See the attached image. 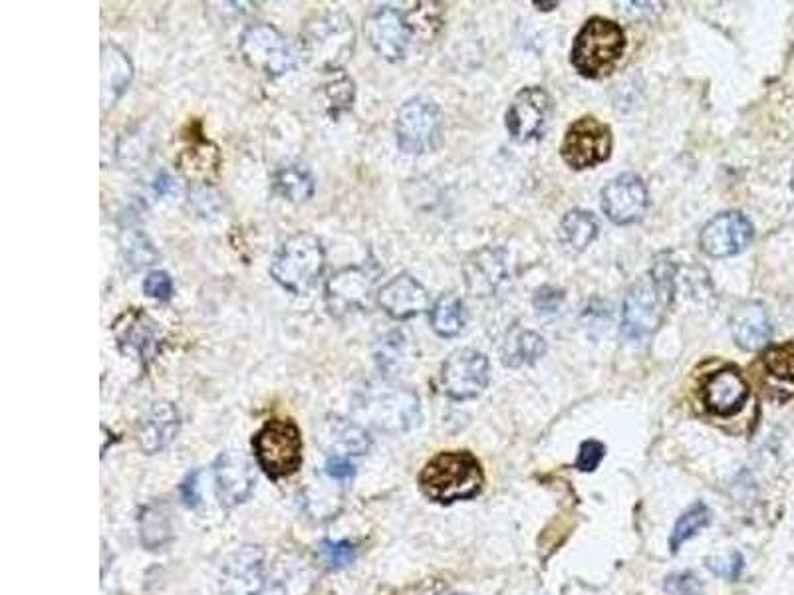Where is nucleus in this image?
<instances>
[{"label": "nucleus", "instance_id": "f3484780", "mask_svg": "<svg viewBox=\"0 0 794 595\" xmlns=\"http://www.w3.org/2000/svg\"><path fill=\"white\" fill-rule=\"evenodd\" d=\"M701 397L713 415L731 417L747 403L749 385L737 367H723L703 381Z\"/></svg>", "mask_w": 794, "mask_h": 595}, {"label": "nucleus", "instance_id": "72a5a7b5", "mask_svg": "<svg viewBox=\"0 0 794 595\" xmlns=\"http://www.w3.org/2000/svg\"><path fill=\"white\" fill-rule=\"evenodd\" d=\"M318 554H320V562L328 570H342L350 566L356 558V550L348 542H324Z\"/></svg>", "mask_w": 794, "mask_h": 595}, {"label": "nucleus", "instance_id": "6e6552de", "mask_svg": "<svg viewBox=\"0 0 794 595\" xmlns=\"http://www.w3.org/2000/svg\"><path fill=\"white\" fill-rule=\"evenodd\" d=\"M259 467L270 478L294 475L302 465V437L294 421H266L253 439Z\"/></svg>", "mask_w": 794, "mask_h": 595}, {"label": "nucleus", "instance_id": "b1692460", "mask_svg": "<svg viewBox=\"0 0 794 595\" xmlns=\"http://www.w3.org/2000/svg\"><path fill=\"white\" fill-rule=\"evenodd\" d=\"M773 336L771 318L763 304L747 302L733 316V338L745 352L763 350Z\"/></svg>", "mask_w": 794, "mask_h": 595}, {"label": "nucleus", "instance_id": "a19ab883", "mask_svg": "<svg viewBox=\"0 0 794 595\" xmlns=\"http://www.w3.org/2000/svg\"><path fill=\"white\" fill-rule=\"evenodd\" d=\"M560 302H562V292L554 290L550 286L540 288L534 296V306L538 312H554Z\"/></svg>", "mask_w": 794, "mask_h": 595}, {"label": "nucleus", "instance_id": "cd10ccee", "mask_svg": "<svg viewBox=\"0 0 794 595\" xmlns=\"http://www.w3.org/2000/svg\"><path fill=\"white\" fill-rule=\"evenodd\" d=\"M431 326L441 338H455L465 328V308L457 294H443L431 310Z\"/></svg>", "mask_w": 794, "mask_h": 595}, {"label": "nucleus", "instance_id": "2eb2a0df", "mask_svg": "<svg viewBox=\"0 0 794 595\" xmlns=\"http://www.w3.org/2000/svg\"><path fill=\"white\" fill-rule=\"evenodd\" d=\"M263 586V552L257 546H243L225 560L221 568V594L259 595Z\"/></svg>", "mask_w": 794, "mask_h": 595}, {"label": "nucleus", "instance_id": "58836bf2", "mask_svg": "<svg viewBox=\"0 0 794 595\" xmlns=\"http://www.w3.org/2000/svg\"><path fill=\"white\" fill-rule=\"evenodd\" d=\"M665 592L671 595H703V588L695 574L679 572V574L667 576Z\"/></svg>", "mask_w": 794, "mask_h": 595}, {"label": "nucleus", "instance_id": "c9c22d12", "mask_svg": "<svg viewBox=\"0 0 794 595\" xmlns=\"http://www.w3.org/2000/svg\"><path fill=\"white\" fill-rule=\"evenodd\" d=\"M707 570H711L715 576L725 578V580H739L741 572L745 568V560L739 552H731L727 556H707L705 558Z\"/></svg>", "mask_w": 794, "mask_h": 595}, {"label": "nucleus", "instance_id": "412c9836", "mask_svg": "<svg viewBox=\"0 0 794 595\" xmlns=\"http://www.w3.org/2000/svg\"><path fill=\"white\" fill-rule=\"evenodd\" d=\"M120 348L135 352L141 359H153L159 348V326L141 310H130L114 324Z\"/></svg>", "mask_w": 794, "mask_h": 595}, {"label": "nucleus", "instance_id": "bb28decb", "mask_svg": "<svg viewBox=\"0 0 794 595\" xmlns=\"http://www.w3.org/2000/svg\"><path fill=\"white\" fill-rule=\"evenodd\" d=\"M272 181L276 193L294 205H302L314 195V177L300 163H286L278 167Z\"/></svg>", "mask_w": 794, "mask_h": 595}, {"label": "nucleus", "instance_id": "7c9ffc66", "mask_svg": "<svg viewBox=\"0 0 794 595\" xmlns=\"http://www.w3.org/2000/svg\"><path fill=\"white\" fill-rule=\"evenodd\" d=\"M141 542L149 550H157L171 540L169 516L159 506H147L139 516Z\"/></svg>", "mask_w": 794, "mask_h": 595}, {"label": "nucleus", "instance_id": "37998d69", "mask_svg": "<svg viewBox=\"0 0 794 595\" xmlns=\"http://www.w3.org/2000/svg\"><path fill=\"white\" fill-rule=\"evenodd\" d=\"M199 473H193V475L187 476V480L183 482V486H181V494H183V500H185V504L187 506H197L199 504V500H201V494H199Z\"/></svg>", "mask_w": 794, "mask_h": 595}, {"label": "nucleus", "instance_id": "473e14b6", "mask_svg": "<svg viewBox=\"0 0 794 595\" xmlns=\"http://www.w3.org/2000/svg\"><path fill=\"white\" fill-rule=\"evenodd\" d=\"M324 96H326V104L330 108V114L334 118H338L340 114L352 110L354 96H356L354 82L346 74H340L338 78H334V82L326 84Z\"/></svg>", "mask_w": 794, "mask_h": 595}, {"label": "nucleus", "instance_id": "2f4dec72", "mask_svg": "<svg viewBox=\"0 0 794 595\" xmlns=\"http://www.w3.org/2000/svg\"><path fill=\"white\" fill-rule=\"evenodd\" d=\"M546 352L544 340L536 332L513 334V342H505L503 361L509 367H519L521 363H532Z\"/></svg>", "mask_w": 794, "mask_h": 595}, {"label": "nucleus", "instance_id": "a18cd8bd", "mask_svg": "<svg viewBox=\"0 0 794 595\" xmlns=\"http://www.w3.org/2000/svg\"><path fill=\"white\" fill-rule=\"evenodd\" d=\"M453 595H463V594H453Z\"/></svg>", "mask_w": 794, "mask_h": 595}, {"label": "nucleus", "instance_id": "f704fd0d", "mask_svg": "<svg viewBox=\"0 0 794 595\" xmlns=\"http://www.w3.org/2000/svg\"><path fill=\"white\" fill-rule=\"evenodd\" d=\"M765 365L773 375L794 381V342L771 348L765 354Z\"/></svg>", "mask_w": 794, "mask_h": 595}, {"label": "nucleus", "instance_id": "e433bc0d", "mask_svg": "<svg viewBox=\"0 0 794 595\" xmlns=\"http://www.w3.org/2000/svg\"><path fill=\"white\" fill-rule=\"evenodd\" d=\"M143 292H145V296H149L153 300L167 302L173 296V280L167 272L153 270L143 280Z\"/></svg>", "mask_w": 794, "mask_h": 595}, {"label": "nucleus", "instance_id": "c03bdc74", "mask_svg": "<svg viewBox=\"0 0 794 595\" xmlns=\"http://www.w3.org/2000/svg\"><path fill=\"white\" fill-rule=\"evenodd\" d=\"M791 185H793V191H794V169H793V177H791Z\"/></svg>", "mask_w": 794, "mask_h": 595}, {"label": "nucleus", "instance_id": "9d476101", "mask_svg": "<svg viewBox=\"0 0 794 595\" xmlns=\"http://www.w3.org/2000/svg\"><path fill=\"white\" fill-rule=\"evenodd\" d=\"M560 153L572 169H588L604 163L612 153V131L598 118L576 119L564 135Z\"/></svg>", "mask_w": 794, "mask_h": 595}, {"label": "nucleus", "instance_id": "393cba45", "mask_svg": "<svg viewBox=\"0 0 794 595\" xmlns=\"http://www.w3.org/2000/svg\"><path fill=\"white\" fill-rule=\"evenodd\" d=\"M215 478H217L219 498L225 506H235L247 500L255 484L249 465L233 455H225L219 459Z\"/></svg>", "mask_w": 794, "mask_h": 595}, {"label": "nucleus", "instance_id": "4c0bfd02", "mask_svg": "<svg viewBox=\"0 0 794 595\" xmlns=\"http://www.w3.org/2000/svg\"><path fill=\"white\" fill-rule=\"evenodd\" d=\"M604 455H606V447L600 441H594V439L584 441L580 445V451L576 457V469L582 473H592L598 469Z\"/></svg>", "mask_w": 794, "mask_h": 595}, {"label": "nucleus", "instance_id": "9b49d317", "mask_svg": "<svg viewBox=\"0 0 794 595\" xmlns=\"http://www.w3.org/2000/svg\"><path fill=\"white\" fill-rule=\"evenodd\" d=\"M364 34L376 54L388 62H397L407 54L413 38L409 18L396 6H378L364 20Z\"/></svg>", "mask_w": 794, "mask_h": 595}, {"label": "nucleus", "instance_id": "4468645a", "mask_svg": "<svg viewBox=\"0 0 794 595\" xmlns=\"http://www.w3.org/2000/svg\"><path fill=\"white\" fill-rule=\"evenodd\" d=\"M648 191L644 181L634 173L612 179L602 191V209L616 225H632L646 213Z\"/></svg>", "mask_w": 794, "mask_h": 595}, {"label": "nucleus", "instance_id": "423d86ee", "mask_svg": "<svg viewBox=\"0 0 794 595\" xmlns=\"http://www.w3.org/2000/svg\"><path fill=\"white\" fill-rule=\"evenodd\" d=\"M356 409L370 425L390 433L409 431L421 421L417 395L405 387L390 383L366 387L356 403Z\"/></svg>", "mask_w": 794, "mask_h": 595}, {"label": "nucleus", "instance_id": "20e7f679", "mask_svg": "<svg viewBox=\"0 0 794 595\" xmlns=\"http://www.w3.org/2000/svg\"><path fill=\"white\" fill-rule=\"evenodd\" d=\"M324 246L312 233H294L286 238L270 262L274 282L294 296H306L324 270Z\"/></svg>", "mask_w": 794, "mask_h": 595}, {"label": "nucleus", "instance_id": "dca6fc26", "mask_svg": "<svg viewBox=\"0 0 794 595\" xmlns=\"http://www.w3.org/2000/svg\"><path fill=\"white\" fill-rule=\"evenodd\" d=\"M550 112L552 100L548 92L538 86H530L515 96L507 112V127L517 141H530L542 133Z\"/></svg>", "mask_w": 794, "mask_h": 595}, {"label": "nucleus", "instance_id": "6ab92c4d", "mask_svg": "<svg viewBox=\"0 0 794 595\" xmlns=\"http://www.w3.org/2000/svg\"><path fill=\"white\" fill-rule=\"evenodd\" d=\"M179 429V409L169 401H157L137 425V445L143 453L155 455L173 443Z\"/></svg>", "mask_w": 794, "mask_h": 595}, {"label": "nucleus", "instance_id": "c756f323", "mask_svg": "<svg viewBox=\"0 0 794 595\" xmlns=\"http://www.w3.org/2000/svg\"><path fill=\"white\" fill-rule=\"evenodd\" d=\"M711 522V510L707 508V504L703 502H693L675 522L671 536H669V550L673 554L679 552V548L691 540L693 536H697L705 526H709Z\"/></svg>", "mask_w": 794, "mask_h": 595}, {"label": "nucleus", "instance_id": "1a4fd4ad", "mask_svg": "<svg viewBox=\"0 0 794 595\" xmlns=\"http://www.w3.org/2000/svg\"><path fill=\"white\" fill-rule=\"evenodd\" d=\"M443 118L439 108L425 98L405 102L396 119V137L405 153L421 155L437 147L441 139Z\"/></svg>", "mask_w": 794, "mask_h": 595}, {"label": "nucleus", "instance_id": "c85d7f7f", "mask_svg": "<svg viewBox=\"0 0 794 595\" xmlns=\"http://www.w3.org/2000/svg\"><path fill=\"white\" fill-rule=\"evenodd\" d=\"M598 237V221L588 211H570L560 223V240L570 250H584L594 238Z\"/></svg>", "mask_w": 794, "mask_h": 595}, {"label": "nucleus", "instance_id": "ddd939ff", "mask_svg": "<svg viewBox=\"0 0 794 595\" xmlns=\"http://www.w3.org/2000/svg\"><path fill=\"white\" fill-rule=\"evenodd\" d=\"M376 274L366 266L342 268L326 282V304L334 316L364 310L374 292Z\"/></svg>", "mask_w": 794, "mask_h": 595}, {"label": "nucleus", "instance_id": "ea45409f", "mask_svg": "<svg viewBox=\"0 0 794 595\" xmlns=\"http://www.w3.org/2000/svg\"><path fill=\"white\" fill-rule=\"evenodd\" d=\"M126 254L132 258L135 264H151L155 258V250L151 248V244L147 242L145 235L141 233H132V237L128 238V246H126Z\"/></svg>", "mask_w": 794, "mask_h": 595}, {"label": "nucleus", "instance_id": "0eeeda50", "mask_svg": "<svg viewBox=\"0 0 794 595\" xmlns=\"http://www.w3.org/2000/svg\"><path fill=\"white\" fill-rule=\"evenodd\" d=\"M239 52L247 66L266 78H280L296 68L298 52L292 42L272 24L249 26L239 40Z\"/></svg>", "mask_w": 794, "mask_h": 595}, {"label": "nucleus", "instance_id": "f8f14e48", "mask_svg": "<svg viewBox=\"0 0 794 595\" xmlns=\"http://www.w3.org/2000/svg\"><path fill=\"white\" fill-rule=\"evenodd\" d=\"M489 383V361L481 352L463 348L453 352L441 367L443 391L455 399L465 401L483 393Z\"/></svg>", "mask_w": 794, "mask_h": 595}, {"label": "nucleus", "instance_id": "79ce46f5", "mask_svg": "<svg viewBox=\"0 0 794 595\" xmlns=\"http://www.w3.org/2000/svg\"><path fill=\"white\" fill-rule=\"evenodd\" d=\"M326 473L336 480H346V478L354 476V465L344 457H332L326 463Z\"/></svg>", "mask_w": 794, "mask_h": 595}, {"label": "nucleus", "instance_id": "4be33fe9", "mask_svg": "<svg viewBox=\"0 0 794 595\" xmlns=\"http://www.w3.org/2000/svg\"><path fill=\"white\" fill-rule=\"evenodd\" d=\"M133 80V64L124 48L106 42L102 46V110L108 112L126 94Z\"/></svg>", "mask_w": 794, "mask_h": 595}, {"label": "nucleus", "instance_id": "5701e85b", "mask_svg": "<svg viewBox=\"0 0 794 595\" xmlns=\"http://www.w3.org/2000/svg\"><path fill=\"white\" fill-rule=\"evenodd\" d=\"M467 288L473 296H491L505 278V258L501 250L483 248L467 258L463 264Z\"/></svg>", "mask_w": 794, "mask_h": 595}, {"label": "nucleus", "instance_id": "f03ea898", "mask_svg": "<svg viewBox=\"0 0 794 595\" xmlns=\"http://www.w3.org/2000/svg\"><path fill=\"white\" fill-rule=\"evenodd\" d=\"M483 480L481 463L467 451H455L433 457L419 475V486L427 498L449 504L475 498Z\"/></svg>", "mask_w": 794, "mask_h": 595}, {"label": "nucleus", "instance_id": "aec40b11", "mask_svg": "<svg viewBox=\"0 0 794 595\" xmlns=\"http://www.w3.org/2000/svg\"><path fill=\"white\" fill-rule=\"evenodd\" d=\"M382 310L394 320H411L429 308L427 290L409 274H399L378 292Z\"/></svg>", "mask_w": 794, "mask_h": 595}, {"label": "nucleus", "instance_id": "7ed1b4c3", "mask_svg": "<svg viewBox=\"0 0 794 595\" xmlns=\"http://www.w3.org/2000/svg\"><path fill=\"white\" fill-rule=\"evenodd\" d=\"M673 298L671 266H660L640 276L626 294L622 312V332L630 340H640L658 330L663 314Z\"/></svg>", "mask_w": 794, "mask_h": 595}, {"label": "nucleus", "instance_id": "39448f33", "mask_svg": "<svg viewBox=\"0 0 794 595\" xmlns=\"http://www.w3.org/2000/svg\"><path fill=\"white\" fill-rule=\"evenodd\" d=\"M626 34L614 20L594 16L578 32L572 46V64L586 78H602L620 62Z\"/></svg>", "mask_w": 794, "mask_h": 595}, {"label": "nucleus", "instance_id": "a878e982", "mask_svg": "<svg viewBox=\"0 0 794 595\" xmlns=\"http://www.w3.org/2000/svg\"><path fill=\"white\" fill-rule=\"evenodd\" d=\"M320 441L326 449H342L348 455H364L368 453L372 441L364 427L348 419H328L320 429Z\"/></svg>", "mask_w": 794, "mask_h": 595}, {"label": "nucleus", "instance_id": "f257e3e1", "mask_svg": "<svg viewBox=\"0 0 794 595\" xmlns=\"http://www.w3.org/2000/svg\"><path fill=\"white\" fill-rule=\"evenodd\" d=\"M300 54L322 72H340L356 48L352 18L340 10H324L310 16L300 30Z\"/></svg>", "mask_w": 794, "mask_h": 595}, {"label": "nucleus", "instance_id": "a211bd4d", "mask_svg": "<svg viewBox=\"0 0 794 595\" xmlns=\"http://www.w3.org/2000/svg\"><path fill=\"white\" fill-rule=\"evenodd\" d=\"M753 238V225L741 213H723L701 231V248L715 258L739 254Z\"/></svg>", "mask_w": 794, "mask_h": 595}]
</instances>
